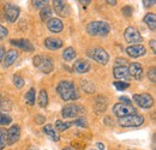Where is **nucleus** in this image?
<instances>
[{
	"mask_svg": "<svg viewBox=\"0 0 156 150\" xmlns=\"http://www.w3.org/2000/svg\"><path fill=\"white\" fill-rule=\"evenodd\" d=\"M57 91L64 101H71V100L73 101L79 97V94H78L75 84L70 80H61L57 87Z\"/></svg>",
	"mask_w": 156,
	"mask_h": 150,
	"instance_id": "nucleus-1",
	"label": "nucleus"
},
{
	"mask_svg": "<svg viewBox=\"0 0 156 150\" xmlns=\"http://www.w3.org/2000/svg\"><path fill=\"white\" fill-rule=\"evenodd\" d=\"M87 31L91 36H106L109 34L111 27L107 22L95 20V22H90L87 25Z\"/></svg>",
	"mask_w": 156,
	"mask_h": 150,
	"instance_id": "nucleus-2",
	"label": "nucleus"
},
{
	"mask_svg": "<svg viewBox=\"0 0 156 150\" xmlns=\"http://www.w3.org/2000/svg\"><path fill=\"white\" fill-rule=\"evenodd\" d=\"M33 64L43 73H51L54 69V64L51 58L43 55H35L33 59Z\"/></svg>",
	"mask_w": 156,
	"mask_h": 150,
	"instance_id": "nucleus-3",
	"label": "nucleus"
},
{
	"mask_svg": "<svg viewBox=\"0 0 156 150\" xmlns=\"http://www.w3.org/2000/svg\"><path fill=\"white\" fill-rule=\"evenodd\" d=\"M143 123H144V118L138 114H131L118 119V124L121 127H138L143 125Z\"/></svg>",
	"mask_w": 156,
	"mask_h": 150,
	"instance_id": "nucleus-4",
	"label": "nucleus"
},
{
	"mask_svg": "<svg viewBox=\"0 0 156 150\" xmlns=\"http://www.w3.org/2000/svg\"><path fill=\"white\" fill-rule=\"evenodd\" d=\"M87 54L89 58H91L93 60H95L98 64H101V65H106L109 60L108 53L103 48H100V47H95V48L89 49Z\"/></svg>",
	"mask_w": 156,
	"mask_h": 150,
	"instance_id": "nucleus-5",
	"label": "nucleus"
},
{
	"mask_svg": "<svg viewBox=\"0 0 156 150\" xmlns=\"http://www.w3.org/2000/svg\"><path fill=\"white\" fill-rule=\"evenodd\" d=\"M124 38H125V41L127 43H131V46L132 45H139L142 42V36H140L139 31L133 27L126 28V30L124 33Z\"/></svg>",
	"mask_w": 156,
	"mask_h": 150,
	"instance_id": "nucleus-6",
	"label": "nucleus"
},
{
	"mask_svg": "<svg viewBox=\"0 0 156 150\" xmlns=\"http://www.w3.org/2000/svg\"><path fill=\"white\" fill-rule=\"evenodd\" d=\"M113 113L117 115L118 118H122V116H127L131 114H137L136 108H133L132 106H127L124 103H115L113 106Z\"/></svg>",
	"mask_w": 156,
	"mask_h": 150,
	"instance_id": "nucleus-7",
	"label": "nucleus"
},
{
	"mask_svg": "<svg viewBox=\"0 0 156 150\" xmlns=\"http://www.w3.org/2000/svg\"><path fill=\"white\" fill-rule=\"evenodd\" d=\"M133 101L136 102L137 105L140 107V108H144V109H148L153 106L154 103V100H153V96L150 94H136L133 95Z\"/></svg>",
	"mask_w": 156,
	"mask_h": 150,
	"instance_id": "nucleus-8",
	"label": "nucleus"
},
{
	"mask_svg": "<svg viewBox=\"0 0 156 150\" xmlns=\"http://www.w3.org/2000/svg\"><path fill=\"white\" fill-rule=\"evenodd\" d=\"M4 11H5V17L10 23H15L20 17V7L13 4H6L4 7Z\"/></svg>",
	"mask_w": 156,
	"mask_h": 150,
	"instance_id": "nucleus-9",
	"label": "nucleus"
},
{
	"mask_svg": "<svg viewBox=\"0 0 156 150\" xmlns=\"http://www.w3.org/2000/svg\"><path fill=\"white\" fill-rule=\"evenodd\" d=\"M83 113V107L79 105H67L62 108L61 115L64 118H77L78 115H80Z\"/></svg>",
	"mask_w": 156,
	"mask_h": 150,
	"instance_id": "nucleus-10",
	"label": "nucleus"
},
{
	"mask_svg": "<svg viewBox=\"0 0 156 150\" xmlns=\"http://www.w3.org/2000/svg\"><path fill=\"white\" fill-rule=\"evenodd\" d=\"M113 75L115 77V79H119V82L130 83V80H131V76L129 73V70L126 66H115Z\"/></svg>",
	"mask_w": 156,
	"mask_h": 150,
	"instance_id": "nucleus-11",
	"label": "nucleus"
},
{
	"mask_svg": "<svg viewBox=\"0 0 156 150\" xmlns=\"http://www.w3.org/2000/svg\"><path fill=\"white\" fill-rule=\"evenodd\" d=\"M53 7H54V11L57 12V15L61 16V17L67 16L69 12H70L69 5L62 0H54L53 1Z\"/></svg>",
	"mask_w": 156,
	"mask_h": 150,
	"instance_id": "nucleus-12",
	"label": "nucleus"
},
{
	"mask_svg": "<svg viewBox=\"0 0 156 150\" xmlns=\"http://www.w3.org/2000/svg\"><path fill=\"white\" fill-rule=\"evenodd\" d=\"M10 43L12 46H16L20 49L25 51V52H33L34 51V46L29 40L25 38H20V40H10Z\"/></svg>",
	"mask_w": 156,
	"mask_h": 150,
	"instance_id": "nucleus-13",
	"label": "nucleus"
},
{
	"mask_svg": "<svg viewBox=\"0 0 156 150\" xmlns=\"http://www.w3.org/2000/svg\"><path fill=\"white\" fill-rule=\"evenodd\" d=\"M126 53L132 58H139V56L144 55L147 51H145V47L142 45H132L126 48Z\"/></svg>",
	"mask_w": 156,
	"mask_h": 150,
	"instance_id": "nucleus-14",
	"label": "nucleus"
},
{
	"mask_svg": "<svg viewBox=\"0 0 156 150\" xmlns=\"http://www.w3.org/2000/svg\"><path fill=\"white\" fill-rule=\"evenodd\" d=\"M90 64L87 61V60H83V59H78L73 62V71L77 72V73H87L90 71Z\"/></svg>",
	"mask_w": 156,
	"mask_h": 150,
	"instance_id": "nucleus-15",
	"label": "nucleus"
},
{
	"mask_svg": "<svg viewBox=\"0 0 156 150\" xmlns=\"http://www.w3.org/2000/svg\"><path fill=\"white\" fill-rule=\"evenodd\" d=\"M129 73L131 77H133L137 80H140L143 78V67L138 62H132L129 65Z\"/></svg>",
	"mask_w": 156,
	"mask_h": 150,
	"instance_id": "nucleus-16",
	"label": "nucleus"
},
{
	"mask_svg": "<svg viewBox=\"0 0 156 150\" xmlns=\"http://www.w3.org/2000/svg\"><path fill=\"white\" fill-rule=\"evenodd\" d=\"M20 137V129L18 125H13L7 131V144L16 143Z\"/></svg>",
	"mask_w": 156,
	"mask_h": 150,
	"instance_id": "nucleus-17",
	"label": "nucleus"
},
{
	"mask_svg": "<svg viewBox=\"0 0 156 150\" xmlns=\"http://www.w3.org/2000/svg\"><path fill=\"white\" fill-rule=\"evenodd\" d=\"M47 28L49 29V31H52L54 34H58V33L62 31L64 24L59 18H51L47 20Z\"/></svg>",
	"mask_w": 156,
	"mask_h": 150,
	"instance_id": "nucleus-18",
	"label": "nucleus"
},
{
	"mask_svg": "<svg viewBox=\"0 0 156 150\" xmlns=\"http://www.w3.org/2000/svg\"><path fill=\"white\" fill-rule=\"evenodd\" d=\"M17 58H18V52H17L16 49H11V51H9V52L5 53V55H4V59H2V66H4V67H9V66H11L12 64L16 62Z\"/></svg>",
	"mask_w": 156,
	"mask_h": 150,
	"instance_id": "nucleus-19",
	"label": "nucleus"
},
{
	"mask_svg": "<svg viewBox=\"0 0 156 150\" xmlns=\"http://www.w3.org/2000/svg\"><path fill=\"white\" fill-rule=\"evenodd\" d=\"M44 46L51 51H55L62 47V41L57 38H47L44 40Z\"/></svg>",
	"mask_w": 156,
	"mask_h": 150,
	"instance_id": "nucleus-20",
	"label": "nucleus"
},
{
	"mask_svg": "<svg viewBox=\"0 0 156 150\" xmlns=\"http://www.w3.org/2000/svg\"><path fill=\"white\" fill-rule=\"evenodd\" d=\"M79 84H80V88L85 93H88V94H94L95 93V84L91 80H89V79H82Z\"/></svg>",
	"mask_w": 156,
	"mask_h": 150,
	"instance_id": "nucleus-21",
	"label": "nucleus"
},
{
	"mask_svg": "<svg viewBox=\"0 0 156 150\" xmlns=\"http://www.w3.org/2000/svg\"><path fill=\"white\" fill-rule=\"evenodd\" d=\"M43 132L48 136V137H51L54 142H58L59 139H60V137H59V134L57 133V131H55V129L52 126V125H44V127H43Z\"/></svg>",
	"mask_w": 156,
	"mask_h": 150,
	"instance_id": "nucleus-22",
	"label": "nucleus"
},
{
	"mask_svg": "<svg viewBox=\"0 0 156 150\" xmlns=\"http://www.w3.org/2000/svg\"><path fill=\"white\" fill-rule=\"evenodd\" d=\"M144 23L149 27L151 31H155L156 29V15L155 13H148L144 17Z\"/></svg>",
	"mask_w": 156,
	"mask_h": 150,
	"instance_id": "nucleus-23",
	"label": "nucleus"
},
{
	"mask_svg": "<svg viewBox=\"0 0 156 150\" xmlns=\"http://www.w3.org/2000/svg\"><path fill=\"white\" fill-rule=\"evenodd\" d=\"M0 108L2 111H11V108H12L11 100L4 94H0Z\"/></svg>",
	"mask_w": 156,
	"mask_h": 150,
	"instance_id": "nucleus-24",
	"label": "nucleus"
},
{
	"mask_svg": "<svg viewBox=\"0 0 156 150\" xmlns=\"http://www.w3.org/2000/svg\"><path fill=\"white\" fill-rule=\"evenodd\" d=\"M24 98H25V102H27L29 106L35 105V100H36V90H35V88H30V89L27 91Z\"/></svg>",
	"mask_w": 156,
	"mask_h": 150,
	"instance_id": "nucleus-25",
	"label": "nucleus"
},
{
	"mask_svg": "<svg viewBox=\"0 0 156 150\" xmlns=\"http://www.w3.org/2000/svg\"><path fill=\"white\" fill-rule=\"evenodd\" d=\"M76 55H77V53H76V51H75L72 47H67V48H65L64 52H62V58H64V60H66V61L73 60V59L76 58Z\"/></svg>",
	"mask_w": 156,
	"mask_h": 150,
	"instance_id": "nucleus-26",
	"label": "nucleus"
},
{
	"mask_svg": "<svg viewBox=\"0 0 156 150\" xmlns=\"http://www.w3.org/2000/svg\"><path fill=\"white\" fill-rule=\"evenodd\" d=\"M52 9L48 6V5H46L44 7H42L41 9V12H40V18L42 19L43 22H47L48 19L52 18Z\"/></svg>",
	"mask_w": 156,
	"mask_h": 150,
	"instance_id": "nucleus-27",
	"label": "nucleus"
},
{
	"mask_svg": "<svg viewBox=\"0 0 156 150\" xmlns=\"http://www.w3.org/2000/svg\"><path fill=\"white\" fill-rule=\"evenodd\" d=\"M39 105H40V107H41V108H46V107H47V105H48V94H47V91H46L44 89H42V90L40 91Z\"/></svg>",
	"mask_w": 156,
	"mask_h": 150,
	"instance_id": "nucleus-28",
	"label": "nucleus"
},
{
	"mask_svg": "<svg viewBox=\"0 0 156 150\" xmlns=\"http://www.w3.org/2000/svg\"><path fill=\"white\" fill-rule=\"evenodd\" d=\"M70 126H72V121H71V123H64V121H61V120H57L54 129H55V131L62 132V131H66Z\"/></svg>",
	"mask_w": 156,
	"mask_h": 150,
	"instance_id": "nucleus-29",
	"label": "nucleus"
},
{
	"mask_svg": "<svg viewBox=\"0 0 156 150\" xmlns=\"http://www.w3.org/2000/svg\"><path fill=\"white\" fill-rule=\"evenodd\" d=\"M96 111L98 113L101 112H105L106 111V108H107V101L105 100V97H98V100H96Z\"/></svg>",
	"mask_w": 156,
	"mask_h": 150,
	"instance_id": "nucleus-30",
	"label": "nucleus"
},
{
	"mask_svg": "<svg viewBox=\"0 0 156 150\" xmlns=\"http://www.w3.org/2000/svg\"><path fill=\"white\" fill-rule=\"evenodd\" d=\"M6 143H7V131L4 129H0V150L5 148Z\"/></svg>",
	"mask_w": 156,
	"mask_h": 150,
	"instance_id": "nucleus-31",
	"label": "nucleus"
},
{
	"mask_svg": "<svg viewBox=\"0 0 156 150\" xmlns=\"http://www.w3.org/2000/svg\"><path fill=\"white\" fill-rule=\"evenodd\" d=\"M12 80H13V84L17 89H22L23 85H24V79L20 77V75H15L12 77Z\"/></svg>",
	"mask_w": 156,
	"mask_h": 150,
	"instance_id": "nucleus-32",
	"label": "nucleus"
},
{
	"mask_svg": "<svg viewBox=\"0 0 156 150\" xmlns=\"http://www.w3.org/2000/svg\"><path fill=\"white\" fill-rule=\"evenodd\" d=\"M12 121V118L7 114L0 113V125H9Z\"/></svg>",
	"mask_w": 156,
	"mask_h": 150,
	"instance_id": "nucleus-33",
	"label": "nucleus"
},
{
	"mask_svg": "<svg viewBox=\"0 0 156 150\" xmlns=\"http://www.w3.org/2000/svg\"><path fill=\"white\" fill-rule=\"evenodd\" d=\"M113 85L117 88L118 90H126V89H129V87H130V83H126V82H114L113 83Z\"/></svg>",
	"mask_w": 156,
	"mask_h": 150,
	"instance_id": "nucleus-34",
	"label": "nucleus"
},
{
	"mask_svg": "<svg viewBox=\"0 0 156 150\" xmlns=\"http://www.w3.org/2000/svg\"><path fill=\"white\" fill-rule=\"evenodd\" d=\"M72 125H76L79 127H88V123H87L85 118H77L76 120L72 121Z\"/></svg>",
	"mask_w": 156,
	"mask_h": 150,
	"instance_id": "nucleus-35",
	"label": "nucleus"
},
{
	"mask_svg": "<svg viewBox=\"0 0 156 150\" xmlns=\"http://www.w3.org/2000/svg\"><path fill=\"white\" fill-rule=\"evenodd\" d=\"M148 78H149V80H151L153 83H155L156 82V69L155 67H151V69L149 70V72H148Z\"/></svg>",
	"mask_w": 156,
	"mask_h": 150,
	"instance_id": "nucleus-36",
	"label": "nucleus"
},
{
	"mask_svg": "<svg viewBox=\"0 0 156 150\" xmlns=\"http://www.w3.org/2000/svg\"><path fill=\"white\" fill-rule=\"evenodd\" d=\"M33 5L35 7H37V9H42V7H44L47 5V1H44V0H34Z\"/></svg>",
	"mask_w": 156,
	"mask_h": 150,
	"instance_id": "nucleus-37",
	"label": "nucleus"
},
{
	"mask_svg": "<svg viewBox=\"0 0 156 150\" xmlns=\"http://www.w3.org/2000/svg\"><path fill=\"white\" fill-rule=\"evenodd\" d=\"M121 11H122V13H124L125 16H127V17H130V16L132 15V7H131V6H124Z\"/></svg>",
	"mask_w": 156,
	"mask_h": 150,
	"instance_id": "nucleus-38",
	"label": "nucleus"
},
{
	"mask_svg": "<svg viewBox=\"0 0 156 150\" xmlns=\"http://www.w3.org/2000/svg\"><path fill=\"white\" fill-rule=\"evenodd\" d=\"M7 35H9V30L5 27L0 25V38H5Z\"/></svg>",
	"mask_w": 156,
	"mask_h": 150,
	"instance_id": "nucleus-39",
	"label": "nucleus"
},
{
	"mask_svg": "<svg viewBox=\"0 0 156 150\" xmlns=\"http://www.w3.org/2000/svg\"><path fill=\"white\" fill-rule=\"evenodd\" d=\"M44 121H46V116H43V115H41V114H37V115L35 116V123H36V124L41 125V124H43Z\"/></svg>",
	"mask_w": 156,
	"mask_h": 150,
	"instance_id": "nucleus-40",
	"label": "nucleus"
},
{
	"mask_svg": "<svg viewBox=\"0 0 156 150\" xmlns=\"http://www.w3.org/2000/svg\"><path fill=\"white\" fill-rule=\"evenodd\" d=\"M120 103H124V105L131 106V100H129L126 96H121V97H120Z\"/></svg>",
	"mask_w": 156,
	"mask_h": 150,
	"instance_id": "nucleus-41",
	"label": "nucleus"
},
{
	"mask_svg": "<svg viewBox=\"0 0 156 150\" xmlns=\"http://www.w3.org/2000/svg\"><path fill=\"white\" fill-rule=\"evenodd\" d=\"M150 47H151V52L155 54L156 53V41L155 40H151V41H150Z\"/></svg>",
	"mask_w": 156,
	"mask_h": 150,
	"instance_id": "nucleus-42",
	"label": "nucleus"
},
{
	"mask_svg": "<svg viewBox=\"0 0 156 150\" xmlns=\"http://www.w3.org/2000/svg\"><path fill=\"white\" fill-rule=\"evenodd\" d=\"M143 2H144V6H147V7H149V6H153V5H154V2H155V0H150V1H149V0H144Z\"/></svg>",
	"mask_w": 156,
	"mask_h": 150,
	"instance_id": "nucleus-43",
	"label": "nucleus"
},
{
	"mask_svg": "<svg viewBox=\"0 0 156 150\" xmlns=\"http://www.w3.org/2000/svg\"><path fill=\"white\" fill-rule=\"evenodd\" d=\"M4 55H5V49H4V47H0V61H2Z\"/></svg>",
	"mask_w": 156,
	"mask_h": 150,
	"instance_id": "nucleus-44",
	"label": "nucleus"
},
{
	"mask_svg": "<svg viewBox=\"0 0 156 150\" xmlns=\"http://www.w3.org/2000/svg\"><path fill=\"white\" fill-rule=\"evenodd\" d=\"M96 147H98V150H103V149H105V144H103V143H101V142L96 143Z\"/></svg>",
	"mask_w": 156,
	"mask_h": 150,
	"instance_id": "nucleus-45",
	"label": "nucleus"
},
{
	"mask_svg": "<svg viewBox=\"0 0 156 150\" xmlns=\"http://www.w3.org/2000/svg\"><path fill=\"white\" fill-rule=\"evenodd\" d=\"M106 2H107V4H109V5H113V6H114V5H117V0H112V1H111V0H107V1H106Z\"/></svg>",
	"mask_w": 156,
	"mask_h": 150,
	"instance_id": "nucleus-46",
	"label": "nucleus"
},
{
	"mask_svg": "<svg viewBox=\"0 0 156 150\" xmlns=\"http://www.w3.org/2000/svg\"><path fill=\"white\" fill-rule=\"evenodd\" d=\"M28 150H39V149H36L35 147H30V148H29V149H28Z\"/></svg>",
	"mask_w": 156,
	"mask_h": 150,
	"instance_id": "nucleus-47",
	"label": "nucleus"
},
{
	"mask_svg": "<svg viewBox=\"0 0 156 150\" xmlns=\"http://www.w3.org/2000/svg\"><path fill=\"white\" fill-rule=\"evenodd\" d=\"M62 150H73L72 148H70V147H67V148H64Z\"/></svg>",
	"mask_w": 156,
	"mask_h": 150,
	"instance_id": "nucleus-48",
	"label": "nucleus"
}]
</instances>
